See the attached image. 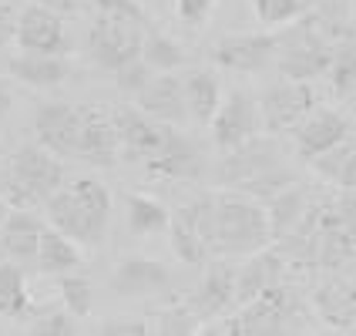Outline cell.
<instances>
[{
  "mask_svg": "<svg viewBox=\"0 0 356 336\" xmlns=\"http://www.w3.org/2000/svg\"><path fill=\"white\" fill-rule=\"evenodd\" d=\"M218 0H175V14L181 24H188V27H202L209 14H212V7H216Z\"/></svg>",
  "mask_w": 356,
  "mask_h": 336,
  "instance_id": "42",
  "label": "cell"
},
{
  "mask_svg": "<svg viewBox=\"0 0 356 336\" xmlns=\"http://www.w3.org/2000/svg\"><path fill=\"white\" fill-rule=\"evenodd\" d=\"M185 104H188V118L195 125H209L216 118L222 104V84L216 71H192L185 78Z\"/></svg>",
  "mask_w": 356,
  "mask_h": 336,
  "instance_id": "27",
  "label": "cell"
},
{
  "mask_svg": "<svg viewBox=\"0 0 356 336\" xmlns=\"http://www.w3.org/2000/svg\"><path fill=\"white\" fill-rule=\"evenodd\" d=\"M17 3L14 0H0V47L14 44L17 38Z\"/></svg>",
  "mask_w": 356,
  "mask_h": 336,
  "instance_id": "44",
  "label": "cell"
},
{
  "mask_svg": "<svg viewBox=\"0 0 356 336\" xmlns=\"http://www.w3.org/2000/svg\"><path fill=\"white\" fill-rule=\"evenodd\" d=\"M212 125V141L218 152H232L238 145H245L249 138L262 135V111H259V98H252L249 91H232L225 95L218 104Z\"/></svg>",
  "mask_w": 356,
  "mask_h": 336,
  "instance_id": "8",
  "label": "cell"
},
{
  "mask_svg": "<svg viewBox=\"0 0 356 336\" xmlns=\"http://www.w3.org/2000/svg\"><path fill=\"white\" fill-rule=\"evenodd\" d=\"M249 3H252L256 17L262 24H269V27H276V24H296L306 14V3L302 0H249Z\"/></svg>",
  "mask_w": 356,
  "mask_h": 336,
  "instance_id": "36",
  "label": "cell"
},
{
  "mask_svg": "<svg viewBox=\"0 0 356 336\" xmlns=\"http://www.w3.org/2000/svg\"><path fill=\"white\" fill-rule=\"evenodd\" d=\"M279 165H286L282 152H279V141L256 135V138H249L245 145H238L232 152H222V159L216 165V178L225 189H242L252 178L266 175V172H273Z\"/></svg>",
  "mask_w": 356,
  "mask_h": 336,
  "instance_id": "7",
  "label": "cell"
},
{
  "mask_svg": "<svg viewBox=\"0 0 356 336\" xmlns=\"http://www.w3.org/2000/svg\"><path fill=\"white\" fill-rule=\"evenodd\" d=\"M330 84L339 98H350L356 91V38L337 44V54H333V64H330Z\"/></svg>",
  "mask_w": 356,
  "mask_h": 336,
  "instance_id": "33",
  "label": "cell"
},
{
  "mask_svg": "<svg viewBox=\"0 0 356 336\" xmlns=\"http://www.w3.org/2000/svg\"><path fill=\"white\" fill-rule=\"evenodd\" d=\"M10 74L31 88H58L60 81L71 74V61L64 54H34V51H20L10 61Z\"/></svg>",
  "mask_w": 356,
  "mask_h": 336,
  "instance_id": "24",
  "label": "cell"
},
{
  "mask_svg": "<svg viewBox=\"0 0 356 336\" xmlns=\"http://www.w3.org/2000/svg\"><path fill=\"white\" fill-rule=\"evenodd\" d=\"M14 108V91L7 88V81H0V118Z\"/></svg>",
  "mask_w": 356,
  "mask_h": 336,
  "instance_id": "47",
  "label": "cell"
},
{
  "mask_svg": "<svg viewBox=\"0 0 356 336\" xmlns=\"http://www.w3.org/2000/svg\"><path fill=\"white\" fill-rule=\"evenodd\" d=\"M286 276V259L279 249L273 246H266V249H259L249 256V262L242 266L236 273V303H249L252 296H259L266 286H273V282H282Z\"/></svg>",
  "mask_w": 356,
  "mask_h": 336,
  "instance_id": "21",
  "label": "cell"
},
{
  "mask_svg": "<svg viewBox=\"0 0 356 336\" xmlns=\"http://www.w3.org/2000/svg\"><path fill=\"white\" fill-rule=\"evenodd\" d=\"M309 165L316 168L319 178L333 182L339 189H356V138L346 135L333 148H326L323 155H316Z\"/></svg>",
  "mask_w": 356,
  "mask_h": 336,
  "instance_id": "28",
  "label": "cell"
},
{
  "mask_svg": "<svg viewBox=\"0 0 356 336\" xmlns=\"http://www.w3.org/2000/svg\"><path fill=\"white\" fill-rule=\"evenodd\" d=\"M31 3H40V7H47V10H58L60 17H67V14H74L81 3L78 0H31Z\"/></svg>",
  "mask_w": 356,
  "mask_h": 336,
  "instance_id": "46",
  "label": "cell"
},
{
  "mask_svg": "<svg viewBox=\"0 0 356 336\" xmlns=\"http://www.w3.org/2000/svg\"><path fill=\"white\" fill-rule=\"evenodd\" d=\"M289 135L296 141L299 159L313 161L316 155H323L326 148H333L337 141H343L346 135H353V125H350L346 115H339L333 108H313Z\"/></svg>",
  "mask_w": 356,
  "mask_h": 336,
  "instance_id": "15",
  "label": "cell"
},
{
  "mask_svg": "<svg viewBox=\"0 0 356 336\" xmlns=\"http://www.w3.org/2000/svg\"><path fill=\"white\" fill-rule=\"evenodd\" d=\"M168 239H172V253H175L181 262H188V266H205V262H212L209 242L198 236L192 225H185L178 216H172V222H168Z\"/></svg>",
  "mask_w": 356,
  "mask_h": 336,
  "instance_id": "31",
  "label": "cell"
},
{
  "mask_svg": "<svg viewBox=\"0 0 356 336\" xmlns=\"http://www.w3.org/2000/svg\"><path fill=\"white\" fill-rule=\"evenodd\" d=\"M353 14H356V0H353Z\"/></svg>",
  "mask_w": 356,
  "mask_h": 336,
  "instance_id": "50",
  "label": "cell"
},
{
  "mask_svg": "<svg viewBox=\"0 0 356 336\" xmlns=\"http://www.w3.org/2000/svg\"><path fill=\"white\" fill-rule=\"evenodd\" d=\"M138 108L155 121H165V125H181L188 118V104H185V78H178L172 71H161L155 78L141 88L138 95Z\"/></svg>",
  "mask_w": 356,
  "mask_h": 336,
  "instance_id": "19",
  "label": "cell"
},
{
  "mask_svg": "<svg viewBox=\"0 0 356 336\" xmlns=\"http://www.w3.org/2000/svg\"><path fill=\"white\" fill-rule=\"evenodd\" d=\"M273 246V229L266 205L259 198L245 195L238 189L216 192V236H212V256L238 259L252 256L259 249Z\"/></svg>",
  "mask_w": 356,
  "mask_h": 336,
  "instance_id": "2",
  "label": "cell"
},
{
  "mask_svg": "<svg viewBox=\"0 0 356 336\" xmlns=\"http://www.w3.org/2000/svg\"><path fill=\"white\" fill-rule=\"evenodd\" d=\"M316 108V95L309 88V81H289L282 78L279 84H269L259 95V111H262V128L269 135L293 131L299 121Z\"/></svg>",
  "mask_w": 356,
  "mask_h": 336,
  "instance_id": "5",
  "label": "cell"
},
{
  "mask_svg": "<svg viewBox=\"0 0 356 336\" xmlns=\"http://www.w3.org/2000/svg\"><path fill=\"white\" fill-rule=\"evenodd\" d=\"M0 195H3V202H7L10 209H38L40 205V198L7 168V161L0 165Z\"/></svg>",
  "mask_w": 356,
  "mask_h": 336,
  "instance_id": "39",
  "label": "cell"
},
{
  "mask_svg": "<svg viewBox=\"0 0 356 336\" xmlns=\"http://www.w3.org/2000/svg\"><path fill=\"white\" fill-rule=\"evenodd\" d=\"M17 47L34 54H71V38L64 31V17L40 3H27L17 14Z\"/></svg>",
  "mask_w": 356,
  "mask_h": 336,
  "instance_id": "10",
  "label": "cell"
},
{
  "mask_svg": "<svg viewBox=\"0 0 356 336\" xmlns=\"http://www.w3.org/2000/svg\"><path fill=\"white\" fill-rule=\"evenodd\" d=\"M316 317L333 330H353L356 326V282L353 279H330L313 293Z\"/></svg>",
  "mask_w": 356,
  "mask_h": 336,
  "instance_id": "22",
  "label": "cell"
},
{
  "mask_svg": "<svg viewBox=\"0 0 356 336\" xmlns=\"http://www.w3.org/2000/svg\"><path fill=\"white\" fill-rule=\"evenodd\" d=\"M152 78H155V71H152V64H148L145 58L128 61L124 67H118V71H115V84H118L121 95H128V98H135V95H138V91Z\"/></svg>",
  "mask_w": 356,
  "mask_h": 336,
  "instance_id": "40",
  "label": "cell"
},
{
  "mask_svg": "<svg viewBox=\"0 0 356 336\" xmlns=\"http://www.w3.org/2000/svg\"><path fill=\"white\" fill-rule=\"evenodd\" d=\"M141 40H145V27L131 24V20L98 14L88 31V58L115 74L128 61L141 58Z\"/></svg>",
  "mask_w": 356,
  "mask_h": 336,
  "instance_id": "4",
  "label": "cell"
},
{
  "mask_svg": "<svg viewBox=\"0 0 356 336\" xmlns=\"http://www.w3.org/2000/svg\"><path fill=\"white\" fill-rule=\"evenodd\" d=\"M10 216V205H7V202H3V195H0V225H3V218Z\"/></svg>",
  "mask_w": 356,
  "mask_h": 336,
  "instance_id": "48",
  "label": "cell"
},
{
  "mask_svg": "<svg viewBox=\"0 0 356 336\" xmlns=\"http://www.w3.org/2000/svg\"><path fill=\"white\" fill-rule=\"evenodd\" d=\"M276 34H225L212 44V64L222 71H242V74H256L276 64Z\"/></svg>",
  "mask_w": 356,
  "mask_h": 336,
  "instance_id": "9",
  "label": "cell"
},
{
  "mask_svg": "<svg viewBox=\"0 0 356 336\" xmlns=\"http://www.w3.org/2000/svg\"><path fill=\"white\" fill-rule=\"evenodd\" d=\"M296 299L286 289V282H273L266 286L259 296H252L249 303H242V336H279L296 330Z\"/></svg>",
  "mask_w": 356,
  "mask_h": 336,
  "instance_id": "6",
  "label": "cell"
},
{
  "mask_svg": "<svg viewBox=\"0 0 356 336\" xmlns=\"http://www.w3.org/2000/svg\"><path fill=\"white\" fill-rule=\"evenodd\" d=\"M78 155L91 165H115L121 159V135L111 108L81 104V138Z\"/></svg>",
  "mask_w": 356,
  "mask_h": 336,
  "instance_id": "12",
  "label": "cell"
},
{
  "mask_svg": "<svg viewBox=\"0 0 356 336\" xmlns=\"http://www.w3.org/2000/svg\"><path fill=\"white\" fill-rule=\"evenodd\" d=\"M40 232H44V218L34 216V209H10V216L0 225V253L14 262H34L38 266Z\"/></svg>",
  "mask_w": 356,
  "mask_h": 336,
  "instance_id": "20",
  "label": "cell"
},
{
  "mask_svg": "<svg viewBox=\"0 0 356 336\" xmlns=\"http://www.w3.org/2000/svg\"><path fill=\"white\" fill-rule=\"evenodd\" d=\"M7 168H10L40 202H47V198L64 185V165H60L58 155L47 152L44 145H24V148H17V152L7 159Z\"/></svg>",
  "mask_w": 356,
  "mask_h": 336,
  "instance_id": "16",
  "label": "cell"
},
{
  "mask_svg": "<svg viewBox=\"0 0 356 336\" xmlns=\"http://www.w3.org/2000/svg\"><path fill=\"white\" fill-rule=\"evenodd\" d=\"M172 216H178L185 225H192L198 236L209 242V249H212V236H216V192H202V195H195L192 202L178 205Z\"/></svg>",
  "mask_w": 356,
  "mask_h": 336,
  "instance_id": "32",
  "label": "cell"
},
{
  "mask_svg": "<svg viewBox=\"0 0 356 336\" xmlns=\"http://www.w3.org/2000/svg\"><path fill=\"white\" fill-rule=\"evenodd\" d=\"M302 3H306V10H309V7H316L319 0H302Z\"/></svg>",
  "mask_w": 356,
  "mask_h": 336,
  "instance_id": "49",
  "label": "cell"
},
{
  "mask_svg": "<svg viewBox=\"0 0 356 336\" xmlns=\"http://www.w3.org/2000/svg\"><path fill=\"white\" fill-rule=\"evenodd\" d=\"M148 175L161 182H178V178H198L205 172V155L188 135H181L175 125H165V138L161 148L145 161Z\"/></svg>",
  "mask_w": 356,
  "mask_h": 336,
  "instance_id": "11",
  "label": "cell"
},
{
  "mask_svg": "<svg viewBox=\"0 0 356 336\" xmlns=\"http://www.w3.org/2000/svg\"><path fill=\"white\" fill-rule=\"evenodd\" d=\"M40 310L27 293V273L14 259H0V317L3 319H34Z\"/></svg>",
  "mask_w": 356,
  "mask_h": 336,
  "instance_id": "23",
  "label": "cell"
},
{
  "mask_svg": "<svg viewBox=\"0 0 356 336\" xmlns=\"http://www.w3.org/2000/svg\"><path fill=\"white\" fill-rule=\"evenodd\" d=\"M333 54H337V44H330L309 20H299L289 40L279 38L276 67L279 74L289 81H313L330 71Z\"/></svg>",
  "mask_w": 356,
  "mask_h": 336,
  "instance_id": "3",
  "label": "cell"
},
{
  "mask_svg": "<svg viewBox=\"0 0 356 336\" xmlns=\"http://www.w3.org/2000/svg\"><path fill=\"white\" fill-rule=\"evenodd\" d=\"M81 266V242L64 236L54 225H44L40 232V249H38V269L47 276H64L74 273Z\"/></svg>",
  "mask_w": 356,
  "mask_h": 336,
  "instance_id": "25",
  "label": "cell"
},
{
  "mask_svg": "<svg viewBox=\"0 0 356 336\" xmlns=\"http://www.w3.org/2000/svg\"><path fill=\"white\" fill-rule=\"evenodd\" d=\"M78 3H88V0H78Z\"/></svg>",
  "mask_w": 356,
  "mask_h": 336,
  "instance_id": "51",
  "label": "cell"
},
{
  "mask_svg": "<svg viewBox=\"0 0 356 336\" xmlns=\"http://www.w3.org/2000/svg\"><path fill=\"white\" fill-rule=\"evenodd\" d=\"M124 205H128V232H135V236L168 232L172 212L161 205L159 198L141 195V192H131V195L124 198Z\"/></svg>",
  "mask_w": 356,
  "mask_h": 336,
  "instance_id": "29",
  "label": "cell"
},
{
  "mask_svg": "<svg viewBox=\"0 0 356 336\" xmlns=\"http://www.w3.org/2000/svg\"><path fill=\"white\" fill-rule=\"evenodd\" d=\"M51 225L81 246H101L111 222V192L101 178H74L44 202Z\"/></svg>",
  "mask_w": 356,
  "mask_h": 336,
  "instance_id": "1",
  "label": "cell"
},
{
  "mask_svg": "<svg viewBox=\"0 0 356 336\" xmlns=\"http://www.w3.org/2000/svg\"><path fill=\"white\" fill-rule=\"evenodd\" d=\"M31 333L34 336H71L78 333V317L60 306V310H40L38 317L31 319Z\"/></svg>",
  "mask_w": 356,
  "mask_h": 336,
  "instance_id": "37",
  "label": "cell"
},
{
  "mask_svg": "<svg viewBox=\"0 0 356 336\" xmlns=\"http://www.w3.org/2000/svg\"><path fill=\"white\" fill-rule=\"evenodd\" d=\"M152 330L161 336H185V333H198L202 330V319L192 313L188 303H175V306H165L155 313Z\"/></svg>",
  "mask_w": 356,
  "mask_h": 336,
  "instance_id": "35",
  "label": "cell"
},
{
  "mask_svg": "<svg viewBox=\"0 0 356 336\" xmlns=\"http://www.w3.org/2000/svg\"><path fill=\"white\" fill-rule=\"evenodd\" d=\"M34 135H38V145H44L54 155H78L81 108L60 104V101L38 104L34 108Z\"/></svg>",
  "mask_w": 356,
  "mask_h": 336,
  "instance_id": "13",
  "label": "cell"
},
{
  "mask_svg": "<svg viewBox=\"0 0 356 336\" xmlns=\"http://www.w3.org/2000/svg\"><path fill=\"white\" fill-rule=\"evenodd\" d=\"M236 273L238 269H232V266L222 262V259L209 262V269H205L202 282L195 286V293L185 299L202 323L225 317V313L236 306Z\"/></svg>",
  "mask_w": 356,
  "mask_h": 336,
  "instance_id": "18",
  "label": "cell"
},
{
  "mask_svg": "<svg viewBox=\"0 0 356 336\" xmlns=\"http://www.w3.org/2000/svg\"><path fill=\"white\" fill-rule=\"evenodd\" d=\"M198 333H222V336H242V323H238V313L236 317H225L218 319V323H202V330Z\"/></svg>",
  "mask_w": 356,
  "mask_h": 336,
  "instance_id": "45",
  "label": "cell"
},
{
  "mask_svg": "<svg viewBox=\"0 0 356 336\" xmlns=\"http://www.w3.org/2000/svg\"><path fill=\"white\" fill-rule=\"evenodd\" d=\"M309 189L306 185H299V182H293L289 189H282V192H276L273 198H266V216H269V229H273V242L276 239H282L293 225H296L299 218H302V212L309 209Z\"/></svg>",
  "mask_w": 356,
  "mask_h": 336,
  "instance_id": "26",
  "label": "cell"
},
{
  "mask_svg": "<svg viewBox=\"0 0 356 336\" xmlns=\"http://www.w3.org/2000/svg\"><path fill=\"white\" fill-rule=\"evenodd\" d=\"M88 3H91L98 14H108V17H118V20H131V24H138V27H145V31L155 27L138 0H88Z\"/></svg>",
  "mask_w": 356,
  "mask_h": 336,
  "instance_id": "41",
  "label": "cell"
},
{
  "mask_svg": "<svg viewBox=\"0 0 356 336\" xmlns=\"http://www.w3.org/2000/svg\"><path fill=\"white\" fill-rule=\"evenodd\" d=\"M111 111H115V125L121 135V155L128 161H148L161 148L165 121L148 118L138 104H118Z\"/></svg>",
  "mask_w": 356,
  "mask_h": 336,
  "instance_id": "17",
  "label": "cell"
},
{
  "mask_svg": "<svg viewBox=\"0 0 356 336\" xmlns=\"http://www.w3.org/2000/svg\"><path fill=\"white\" fill-rule=\"evenodd\" d=\"M111 293L124 299H138V296H159L172 286V269L161 259L148 256H128L115 266V273L108 279Z\"/></svg>",
  "mask_w": 356,
  "mask_h": 336,
  "instance_id": "14",
  "label": "cell"
},
{
  "mask_svg": "<svg viewBox=\"0 0 356 336\" xmlns=\"http://www.w3.org/2000/svg\"><path fill=\"white\" fill-rule=\"evenodd\" d=\"M58 293H60V303L78 319L91 317V306H95V286H91V279L64 273V276H58Z\"/></svg>",
  "mask_w": 356,
  "mask_h": 336,
  "instance_id": "34",
  "label": "cell"
},
{
  "mask_svg": "<svg viewBox=\"0 0 356 336\" xmlns=\"http://www.w3.org/2000/svg\"><path fill=\"white\" fill-rule=\"evenodd\" d=\"M296 182V172L289 168V165H279V168H273V172H266V175L252 178L249 185H242L238 192H245V195L259 198V202H266V198H273L276 192H282V189H289Z\"/></svg>",
  "mask_w": 356,
  "mask_h": 336,
  "instance_id": "38",
  "label": "cell"
},
{
  "mask_svg": "<svg viewBox=\"0 0 356 336\" xmlns=\"http://www.w3.org/2000/svg\"><path fill=\"white\" fill-rule=\"evenodd\" d=\"M141 58L152 64V71H175L185 64V51L175 38H168L159 27H148L141 40Z\"/></svg>",
  "mask_w": 356,
  "mask_h": 336,
  "instance_id": "30",
  "label": "cell"
},
{
  "mask_svg": "<svg viewBox=\"0 0 356 336\" xmlns=\"http://www.w3.org/2000/svg\"><path fill=\"white\" fill-rule=\"evenodd\" d=\"M101 333H108V336H148V333H155L152 330V319H108V323H101Z\"/></svg>",
  "mask_w": 356,
  "mask_h": 336,
  "instance_id": "43",
  "label": "cell"
}]
</instances>
